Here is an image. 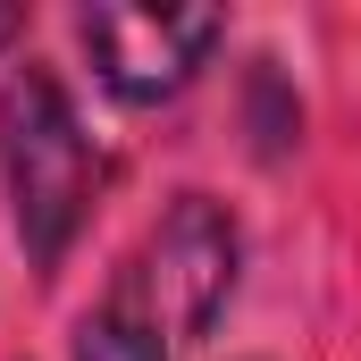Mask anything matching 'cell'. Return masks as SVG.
<instances>
[{
  "mask_svg": "<svg viewBox=\"0 0 361 361\" xmlns=\"http://www.w3.org/2000/svg\"><path fill=\"white\" fill-rule=\"evenodd\" d=\"M235 286V227L210 193H177L169 219L109 286V302L76 328V361H177Z\"/></svg>",
  "mask_w": 361,
  "mask_h": 361,
  "instance_id": "6da1fadb",
  "label": "cell"
},
{
  "mask_svg": "<svg viewBox=\"0 0 361 361\" xmlns=\"http://www.w3.org/2000/svg\"><path fill=\"white\" fill-rule=\"evenodd\" d=\"M0 169H8V210H17L34 269H51L92 202V143L42 68L0 85Z\"/></svg>",
  "mask_w": 361,
  "mask_h": 361,
  "instance_id": "7a4b0ae2",
  "label": "cell"
},
{
  "mask_svg": "<svg viewBox=\"0 0 361 361\" xmlns=\"http://www.w3.org/2000/svg\"><path fill=\"white\" fill-rule=\"evenodd\" d=\"M85 51L101 68V85L126 92V101H169L193 85V68L210 59V42L227 34L219 8H126V0H101L85 8Z\"/></svg>",
  "mask_w": 361,
  "mask_h": 361,
  "instance_id": "3957f363",
  "label": "cell"
},
{
  "mask_svg": "<svg viewBox=\"0 0 361 361\" xmlns=\"http://www.w3.org/2000/svg\"><path fill=\"white\" fill-rule=\"evenodd\" d=\"M17 25H25V8H0V42H8V34H17Z\"/></svg>",
  "mask_w": 361,
  "mask_h": 361,
  "instance_id": "277c9868",
  "label": "cell"
}]
</instances>
